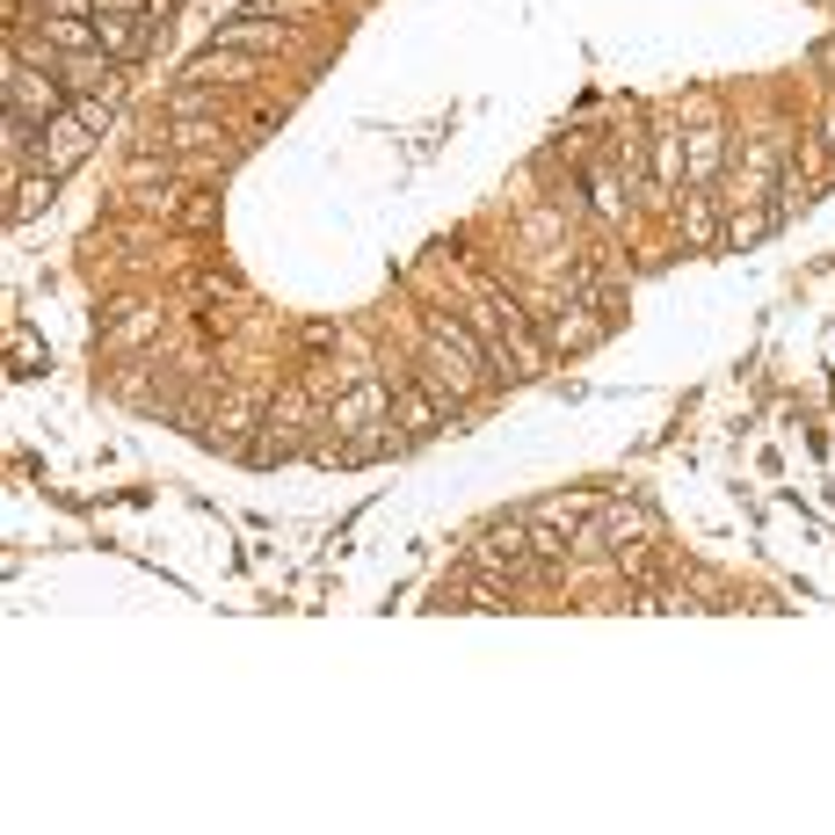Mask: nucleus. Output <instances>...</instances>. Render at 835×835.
<instances>
[{
    "instance_id": "nucleus-7",
    "label": "nucleus",
    "mask_w": 835,
    "mask_h": 835,
    "mask_svg": "<svg viewBox=\"0 0 835 835\" xmlns=\"http://www.w3.org/2000/svg\"><path fill=\"white\" fill-rule=\"evenodd\" d=\"M182 226H189V232H211V226H218V197H211V189L182 203Z\"/></svg>"
},
{
    "instance_id": "nucleus-4",
    "label": "nucleus",
    "mask_w": 835,
    "mask_h": 835,
    "mask_svg": "<svg viewBox=\"0 0 835 835\" xmlns=\"http://www.w3.org/2000/svg\"><path fill=\"white\" fill-rule=\"evenodd\" d=\"M378 421H386V392H371V386H356L349 400L335 407V429H349V436L356 429H378Z\"/></svg>"
},
{
    "instance_id": "nucleus-5",
    "label": "nucleus",
    "mask_w": 835,
    "mask_h": 835,
    "mask_svg": "<svg viewBox=\"0 0 835 835\" xmlns=\"http://www.w3.org/2000/svg\"><path fill=\"white\" fill-rule=\"evenodd\" d=\"M712 153H719V131H712V117H697L690 125V182H712Z\"/></svg>"
},
{
    "instance_id": "nucleus-6",
    "label": "nucleus",
    "mask_w": 835,
    "mask_h": 835,
    "mask_svg": "<svg viewBox=\"0 0 835 835\" xmlns=\"http://www.w3.org/2000/svg\"><path fill=\"white\" fill-rule=\"evenodd\" d=\"M218 44H255V51H277V44H291V30H269V22H232Z\"/></svg>"
},
{
    "instance_id": "nucleus-2",
    "label": "nucleus",
    "mask_w": 835,
    "mask_h": 835,
    "mask_svg": "<svg viewBox=\"0 0 835 835\" xmlns=\"http://www.w3.org/2000/svg\"><path fill=\"white\" fill-rule=\"evenodd\" d=\"M95 37H102L109 59H139V44H146L139 16H131L125 0H95Z\"/></svg>"
},
{
    "instance_id": "nucleus-3",
    "label": "nucleus",
    "mask_w": 835,
    "mask_h": 835,
    "mask_svg": "<svg viewBox=\"0 0 835 835\" xmlns=\"http://www.w3.org/2000/svg\"><path fill=\"white\" fill-rule=\"evenodd\" d=\"M298 429H306V392H284L277 415H269V429H262V458H284V450L298 444Z\"/></svg>"
},
{
    "instance_id": "nucleus-1",
    "label": "nucleus",
    "mask_w": 835,
    "mask_h": 835,
    "mask_svg": "<svg viewBox=\"0 0 835 835\" xmlns=\"http://www.w3.org/2000/svg\"><path fill=\"white\" fill-rule=\"evenodd\" d=\"M392 407H400L407 429H444V421H450V392H444V386H429V378H400Z\"/></svg>"
}]
</instances>
